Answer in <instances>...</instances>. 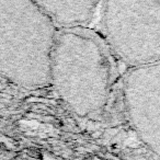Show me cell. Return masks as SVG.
<instances>
[{
	"mask_svg": "<svg viewBox=\"0 0 160 160\" xmlns=\"http://www.w3.org/2000/svg\"><path fill=\"white\" fill-rule=\"evenodd\" d=\"M57 25L32 0H0V72L34 91L51 87Z\"/></svg>",
	"mask_w": 160,
	"mask_h": 160,
	"instance_id": "cell-1",
	"label": "cell"
},
{
	"mask_svg": "<svg viewBox=\"0 0 160 160\" xmlns=\"http://www.w3.org/2000/svg\"><path fill=\"white\" fill-rule=\"evenodd\" d=\"M51 86L76 115L100 112L109 97L110 66L99 43L75 31L58 33Z\"/></svg>",
	"mask_w": 160,
	"mask_h": 160,
	"instance_id": "cell-2",
	"label": "cell"
},
{
	"mask_svg": "<svg viewBox=\"0 0 160 160\" xmlns=\"http://www.w3.org/2000/svg\"><path fill=\"white\" fill-rule=\"evenodd\" d=\"M112 51L132 68L160 62V0H104Z\"/></svg>",
	"mask_w": 160,
	"mask_h": 160,
	"instance_id": "cell-3",
	"label": "cell"
},
{
	"mask_svg": "<svg viewBox=\"0 0 160 160\" xmlns=\"http://www.w3.org/2000/svg\"><path fill=\"white\" fill-rule=\"evenodd\" d=\"M122 92L132 127L160 158V62L132 68L124 78Z\"/></svg>",
	"mask_w": 160,
	"mask_h": 160,
	"instance_id": "cell-4",
	"label": "cell"
},
{
	"mask_svg": "<svg viewBox=\"0 0 160 160\" xmlns=\"http://www.w3.org/2000/svg\"><path fill=\"white\" fill-rule=\"evenodd\" d=\"M56 25L75 28L93 17L102 0H32Z\"/></svg>",
	"mask_w": 160,
	"mask_h": 160,
	"instance_id": "cell-5",
	"label": "cell"
}]
</instances>
